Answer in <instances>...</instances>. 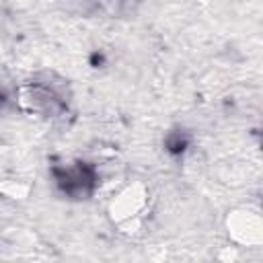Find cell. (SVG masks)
<instances>
[{
  "label": "cell",
  "mask_w": 263,
  "mask_h": 263,
  "mask_svg": "<svg viewBox=\"0 0 263 263\" xmlns=\"http://www.w3.org/2000/svg\"><path fill=\"white\" fill-rule=\"evenodd\" d=\"M148 214V189L142 183L123 187L109 203L111 222L123 232H136Z\"/></svg>",
  "instance_id": "obj_1"
},
{
  "label": "cell",
  "mask_w": 263,
  "mask_h": 263,
  "mask_svg": "<svg viewBox=\"0 0 263 263\" xmlns=\"http://www.w3.org/2000/svg\"><path fill=\"white\" fill-rule=\"evenodd\" d=\"M226 230L238 247H259L263 242V220L255 210H232L226 218Z\"/></svg>",
  "instance_id": "obj_2"
},
{
  "label": "cell",
  "mask_w": 263,
  "mask_h": 263,
  "mask_svg": "<svg viewBox=\"0 0 263 263\" xmlns=\"http://www.w3.org/2000/svg\"><path fill=\"white\" fill-rule=\"evenodd\" d=\"M18 103L23 109L37 115H55L62 111L64 103L55 90L41 82H29L18 88Z\"/></svg>",
  "instance_id": "obj_3"
},
{
  "label": "cell",
  "mask_w": 263,
  "mask_h": 263,
  "mask_svg": "<svg viewBox=\"0 0 263 263\" xmlns=\"http://www.w3.org/2000/svg\"><path fill=\"white\" fill-rule=\"evenodd\" d=\"M60 181H62V185H64L68 191H74V187H76L78 191H82L84 185L90 183V177L84 173V166H74V168H66L64 175L60 177Z\"/></svg>",
  "instance_id": "obj_4"
},
{
  "label": "cell",
  "mask_w": 263,
  "mask_h": 263,
  "mask_svg": "<svg viewBox=\"0 0 263 263\" xmlns=\"http://www.w3.org/2000/svg\"><path fill=\"white\" fill-rule=\"evenodd\" d=\"M29 193V185L23 181H2L0 183V195L8 199H25Z\"/></svg>",
  "instance_id": "obj_5"
}]
</instances>
